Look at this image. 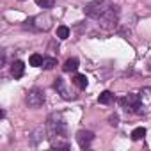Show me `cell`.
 Listing matches in <instances>:
<instances>
[{"mask_svg": "<svg viewBox=\"0 0 151 151\" xmlns=\"http://www.w3.org/2000/svg\"><path fill=\"white\" fill-rule=\"evenodd\" d=\"M34 2H36L39 7H43V9H50V7L55 4V0H34Z\"/></svg>", "mask_w": 151, "mask_h": 151, "instance_id": "cell-16", "label": "cell"}, {"mask_svg": "<svg viewBox=\"0 0 151 151\" xmlns=\"http://www.w3.org/2000/svg\"><path fill=\"white\" fill-rule=\"evenodd\" d=\"M23 71H25V64L22 60H14L11 64V73H13L14 78H22L23 77Z\"/></svg>", "mask_w": 151, "mask_h": 151, "instance_id": "cell-8", "label": "cell"}, {"mask_svg": "<svg viewBox=\"0 0 151 151\" xmlns=\"http://www.w3.org/2000/svg\"><path fill=\"white\" fill-rule=\"evenodd\" d=\"M25 103L30 107V109H39L43 103H45V93L41 89H30L25 96Z\"/></svg>", "mask_w": 151, "mask_h": 151, "instance_id": "cell-4", "label": "cell"}, {"mask_svg": "<svg viewBox=\"0 0 151 151\" xmlns=\"http://www.w3.org/2000/svg\"><path fill=\"white\" fill-rule=\"evenodd\" d=\"M46 130H48V139L64 135L66 137V121L60 114H52L46 121Z\"/></svg>", "mask_w": 151, "mask_h": 151, "instance_id": "cell-1", "label": "cell"}, {"mask_svg": "<svg viewBox=\"0 0 151 151\" xmlns=\"http://www.w3.org/2000/svg\"><path fill=\"white\" fill-rule=\"evenodd\" d=\"M78 66H80L78 59L71 57V59H68V60L64 62V66H62V71H64V73H75V71L78 69Z\"/></svg>", "mask_w": 151, "mask_h": 151, "instance_id": "cell-7", "label": "cell"}, {"mask_svg": "<svg viewBox=\"0 0 151 151\" xmlns=\"http://www.w3.org/2000/svg\"><path fill=\"white\" fill-rule=\"evenodd\" d=\"M57 37L59 39H68L69 37V29L66 25H59L57 27Z\"/></svg>", "mask_w": 151, "mask_h": 151, "instance_id": "cell-14", "label": "cell"}, {"mask_svg": "<svg viewBox=\"0 0 151 151\" xmlns=\"http://www.w3.org/2000/svg\"><path fill=\"white\" fill-rule=\"evenodd\" d=\"M53 87H55V91H57L64 100H71V98H75V96H73V94H69V91L66 89V84H64V80H62V78H55Z\"/></svg>", "mask_w": 151, "mask_h": 151, "instance_id": "cell-6", "label": "cell"}, {"mask_svg": "<svg viewBox=\"0 0 151 151\" xmlns=\"http://www.w3.org/2000/svg\"><path fill=\"white\" fill-rule=\"evenodd\" d=\"M73 84L77 86L78 89H86V87H87V77H86V75L77 73V75L73 77Z\"/></svg>", "mask_w": 151, "mask_h": 151, "instance_id": "cell-10", "label": "cell"}, {"mask_svg": "<svg viewBox=\"0 0 151 151\" xmlns=\"http://www.w3.org/2000/svg\"><path fill=\"white\" fill-rule=\"evenodd\" d=\"M149 69H151V64H149Z\"/></svg>", "mask_w": 151, "mask_h": 151, "instance_id": "cell-18", "label": "cell"}, {"mask_svg": "<svg viewBox=\"0 0 151 151\" xmlns=\"http://www.w3.org/2000/svg\"><path fill=\"white\" fill-rule=\"evenodd\" d=\"M130 137H132V140H140V139H144V137H146V128H142V126L135 128Z\"/></svg>", "mask_w": 151, "mask_h": 151, "instance_id": "cell-13", "label": "cell"}, {"mask_svg": "<svg viewBox=\"0 0 151 151\" xmlns=\"http://www.w3.org/2000/svg\"><path fill=\"white\" fill-rule=\"evenodd\" d=\"M43 62H45V59H43V55H39V53H32V55L29 57V64L34 66V68H41Z\"/></svg>", "mask_w": 151, "mask_h": 151, "instance_id": "cell-11", "label": "cell"}, {"mask_svg": "<svg viewBox=\"0 0 151 151\" xmlns=\"http://www.w3.org/2000/svg\"><path fill=\"white\" fill-rule=\"evenodd\" d=\"M50 146H52V147H57V149H69V142L64 140V135L52 137V139H50Z\"/></svg>", "mask_w": 151, "mask_h": 151, "instance_id": "cell-9", "label": "cell"}, {"mask_svg": "<svg viewBox=\"0 0 151 151\" xmlns=\"http://www.w3.org/2000/svg\"><path fill=\"white\" fill-rule=\"evenodd\" d=\"M93 140H94V133H93L91 130H80V132L77 133V142H78V146H80L82 149L89 147V146L93 144Z\"/></svg>", "mask_w": 151, "mask_h": 151, "instance_id": "cell-5", "label": "cell"}, {"mask_svg": "<svg viewBox=\"0 0 151 151\" xmlns=\"http://www.w3.org/2000/svg\"><path fill=\"white\" fill-rule=\"evenodd\" d=\"M110 6H112V4L107 2V0H93V2H89V4L84 7V13H86V16L98 20Z\"/></svg>", "mask_w": 151, "mask_h": 151, "instance_id": "cell-2", "label": "cell"}, {"mask_svg": "<svg viewBox=\"0 0 151 151\" xmlns=\"http://www.w3.org/2000/svg\"><path fill=\"white\" fill-rule=\"evenodd\" d=\"M98 22H100V25H101L103 29H114V27L117 25V22H119V7L112 4V6L98 18Z\"/></svg>", "mask_w": 151, "mask_h": 151, "instance_id": "cell-3", "label": "cell"}, {"mask_svg": "<svg viewBox=\"0 0 151 151\" xmlns=\"http://www.w3.org/2000/svg\"><path fill=\"white\" fill-rule=\"evenodd\" d=\"M55 66H57V59H53V57H46L45 62H43V68L45 69H53Z\"/></svg>", "mask_w": 151, "mask_h": 151, "instance_id": "cell-15", "label": "cell"}, {"mask_svg": "<svg viewBox=\"0 0 151 151\" xmlns=\"http://www.w3.org/2000/svg\"><path fill=\"white\" fill-rule=\"evenodd\" d=\"M109 123H110L112 126H117V124H119V117H117V114H112V116L109 117Z\"/></svg>", "mask_w": 151, "mask_h": 151, "instance_id": "cell-17", "label": "cell"}, {"mask_svg": "<svg viewBox=\"0 0 151 151\" xmlns=\"http://www.w3.org/2000/svg\"><path fill=\"white\" fill-rule=\"evenodd\" d=\"M98 101H100L101 105H109V103L114 101V94H112L110 91H103V93L98 96Z\"/></svg>", "mask_w": 151, "mask_h": 151, "instance_id": "cell-12", "label": "cell"}]
</instances>
